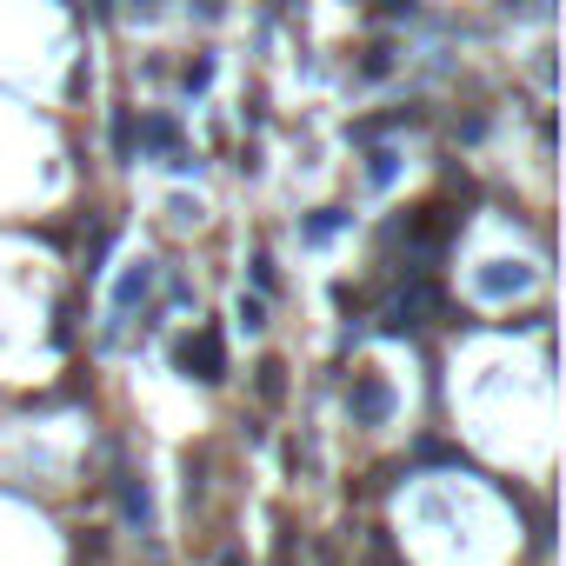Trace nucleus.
<instances>
[{
  "instance_id": "5",
  "label": "nucleus",
  "mask_w": 566,
  "mask_h": 566,
  "mask_svg": "<svg viewBox=\"0 0 566 566\" xmlns=\"http://www.w3.org/2000/svg\"><path fill=\"white\" fill-rule=\"evenodd\" d=\"M147 287H153V261H140V267L120 280V293H114V313H127L134 300H147Z\"/></svg>"
},
{
  "instance_id": "13",
  "label": "nucleus",
  "mask_w": 566,
  "mask_h": 566,
  "mask_svg": "<svg viewBox=\"0 0 566 566\" xmlns=\"http://www.w3.org/2000/svg\"><path fill=\"white\" fill-rule=\"evenodd\" d=\"M380 14H393V21H400V14H414V0H380Z\"/></svg>"
},
{
  "instance_id": "12",
  "label": "nucleus",
  "mask_w": 566,
  "mask_h": 566,
  "mask_svg": "<svg viewBox=\"0 0 566 566\" xmlns=\"http://www.w3.org/2000/svg\"><path fill=\"white\" fill-rule=\"evenodd\" d=\"M254 280H261V293H274V261L267 254H254Z\"/></svg>"
},
{
  "instance_id": "14",
  "label": "nucleus",
  "mask_w": 566,
  "mask_h": 566,
  "mask_svg": "<svg viewBox=\"0 0 566 566\" xmlns=\"http://www.w3.org/2000/svg\"><path fill=\"white\" fill-rule=\"evenodd\" d=\"M127 8H134V14H153V0H127Z\"/></svg>"
},
{
  "instance_id": "8",
  "label": "nucleus",
  "mask_w": 566,
  "mask_h": 566,
  "mask_svg": "<svg viewBox=\"0 0 566 566\" xmlns=\"http://www.w3.org/2000/svg\"><path fill=\"white\" fill-rule=\"evenodd\" d=\"M120 507H127V520H140V527H147V494L134 487V480H120Z\"/></svg>"
},
{
  "instance_id": "3",
  "label": "nucleus",
  "mask_w": 566,
  "mask_h": 566,
  "mask_svg": "<svg viewBox=\"0 0 566 566\" xmlns=\"http://www.w3.org/2000/svg\"><path fill=\"white\" fill-rule=\"evenodd\" d=\"M386 414H393V393H386V380L360 373V380H354V420H360V427H380Z\"/></svg>"
},
{
  "instance_id": "10",
  "label": "nucleus",
  "mask_w": 566,
  "mask_h": 566,
  "mask_svg": "<svg viewBox=\"0 0 566 566\" xmlns=\"http://www.w3.org/2000/svg\"><path fill=\"white\" fill-rule=\"evenodd\" d=\"M393 67V47H367V80H380Z\"/></svg>"
},
{
  "instance_id": "2",
  "label": "nucleus",
  "mask_w": 566,
  "mask_h": 566,
  "mask_svg": "<svg viewBox=\"0 0 566 566\" xmlns=\"http://www.w3.org/2000/svg\"><path fill=\"white\" fill-rule=\"evenodd\" d=\"M440 307V293L427 287V280H414L407 293H400L393 307H386V334H407V327H427V313Z\"/></svg>"
},
{
  "instance_id": "11",
  "label": "nucleus",
  "mask_w": 566,
  "mask_h": 566,
  "mask_svg": "<svg viewBox=\"0 0 566 566\" xmlns=\"http://www.w3.org/2000/svg\"><path fill=\"white\" fill-rule=\"evenodd\" d=\"M207 80H213V60H194V67H187V94H200Z\"/></svg>"
},
{
  "instance_id": "1",
  "label": "nucleus",
  "mask_w": 566,
  "mask_h": 566,
  "mask_svg": "<svg viewBox=\"0 0 566 566\" xmlns=\"http://www.w3.org/2000/svg\"><path fill=\"white\" fill-rule=\"evenodd\" d=\"M181 367L200 380V386H220L227 380V354H220V334L207 327V334H194L187 347H181Z\"/></svg>"
},
{
  "instance_id": "6",
  "label": "nucleus",
  "mask_w": 566,
  "mask_h": 566,
  "mask_svg": "<svg viewBox=\"0 0 566 566\" xmlns=\"http://www.w3.org/2000/svg\"><path fill=\"white\" fill-rule=\"evenodd\" d=\"M340 227H347V213H334V207H327V213H313V220H307V240L320 247V240H334Z\"/></svg>"
},
{
  "instance_id": "4",
  "label": "nucleus",
  "mask_w": 566,
  "mask_h": 566,
  "mask_svg": "<svg viewBox=\"0 0 566 566\" xmlns=\"http://www.w3.org/2000/svg\"><path fill=\"white\" fill-rule=\"evenodd\" d=\"M140 147H153V153H181V127H174L168 114H147V120H140Z\"/></svg>"
},
{
  "instance_id": "9",
  "label": "nucleus",
  "mask_w": 566,
  "mask_h": 566,
  "mask_svg": "<svg viewBox=\"0 0 566 566\" xmlns=\"http://www.w3.org/2000/svg\"><path fill=\"white\" fill-rule=\"evenodd\" d=\"M240 320H247V334H261V327H267V300H261V293H254V300L240 293Z\"/></svg>"
},
{
  "instance_id": "7",
  "label": "nucleus",
  "mask_w": 566,
  "mask_h": 566,
  "mask_svg": "<svg viewBox=\"0 0 566 566\" xmlns=\"http://www.w3.org/2000/svg\"><path fill=\"white\" fill-rule=\"evenodd\" d=\"M393 168H400V153H393V147H380V153H373V168H367V181H373V187H386V181H393Z\"/></svg>"
}]
</instances>
